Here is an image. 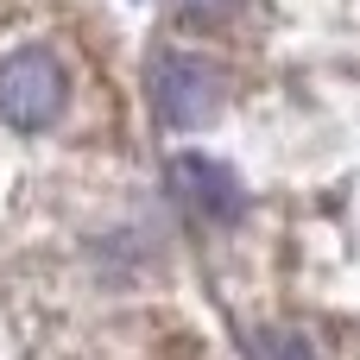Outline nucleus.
Returning <instances> with one entry per match:
<instances>
[{
	"label": "nucleus",
	"instance_id": "1",
	"mask_svg": "<svg viewBox=\"0 0 360 360\" xmlns=\"http://www.w3.org/2000/svg\"><path fill=\"white\" fill-rule=\"evenodd\" d=\"M146 95L171 133H202L228 108V70L196 57V51H158L146 63Z\"/></svg>",
	"mask_w": 360,
	"mask_h": 360
},
{
	"label": "nucleus",
	"instance_id": "5",
	"mask_svg": "<svg viewBox=\"0 0 360 360\" xmlns=\"http://www.w3.org/2000/svg\"><path fill=\"white\" fill-rule=\"evenodd\" d=\"M177 6H184L190 19H234L247 0H177Z\"/></svg>",
	"mask_w": 360,
	"mask_h": 360
},
{
	"label": "nucleus",
	"instance_id": "3",
	"mask_svg": "<svg viewBox=\"0 0 360 360\" xmlns=\"http://www.w3.org/2000/svg\"><path fill=\"white\" fill-rule=\"evenodd\" d=\"M171 184H177V196H184L190 209H202L209 221H234V215L247 209V190H240V177H234L228 165L202 158V152H184V158L171 165Z\"/></svg>",
	"mask_w": 360,
	"mask_h": 360
},
{
	"label": "nucleus",
	"instance_id": "2",
	"mask_svg": "<svg viewBox=\"0 0 360 360\" xmlns=\"http://www.w3.org/2000/svg\"><path fill=\"white\" fill-rule=\"evenodd\" d=\"M70 108V76L44 44H19L0 63V120L13 133H44Z\"/></svg>",
	"mask_w": 360,
	"mask_h": 360
},
{
	"label": "nucleus",
	"instance_id": "4",
	"mask_svg": "<svg viewBox=\"0 0 360 360\" xmlns=\"http://www.w3.org/2000/svg\"><path fill=\"white\" fill-rule=\"evenodd\" d=\"M247 354L253 360H310V348L297 335H247Z\"/></svg>",
	"mask_w": 360,
	"mask_h": 360
}]
</instances>
